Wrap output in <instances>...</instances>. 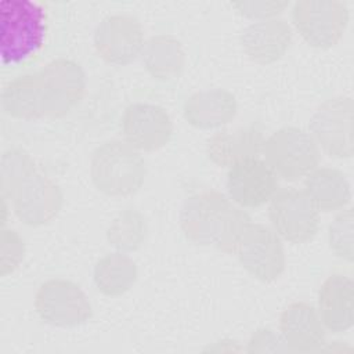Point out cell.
Here are the masks:
<instances>
[{
  "label": "cell",
  "instance_id": "obj_1",
  "mask_svg": "<svg viewBox=\"0 0 354 354\" xmlns=\"http://www.w3.org/2000/svg\"><path fill=\"white\" fill-rule=\"evenodd\" d=\"M84 91L82 66L72 59L57 58L35 73L8 82L1 93V106L17 119L61 118L80 102Z\"/></svg>",
  "mask_w": 354,
  "mask_h": 354
},
{
  "label": "cell",
  "instance_id": "obj_2",
  "mask_svg": "<svg viewBox=\"0 0 354 354\" xmlns=\"http://www.w3.org/2000/svg\"><path fill=\"white\" fill-rule=\"evenodd\" d=\"M250 223L243 209L213 189L191 195L180 212V227L188 241L201 246H214L228 254L235 253Z\"/></svg>",
  "mask_w": 354,
  "mask_h": 354
},
{
  "label": "cell",
  "instance_id": "obj_3",
  "mask_svg": "<svg viewBox=\"0 0 354 354\" xmlns=\"http://www.w3.org/2000/svg\"><path fill=\"white\" fill-rule=\"evenodd\" d=\"M47 15L40 3L3 0L0 3V44L4 65H17L35 53L44 41Z\"/></svg>",
  "mask_w": 354,
  "mask_h": 354
},
{
  "label": "cell",
  "instance_id": "obj_4",
  "mask_svg": "<svg viewBox=\"0 0 354 354\" xmlns=\"http://www.w3.org/2000/svg\"><path fill=\"white\" fill-rule=\"evenodd\" d=\"M147 174L144 158L124 140H108L98 145L90 162L94 187L113 198L136 194Z\"/></svg>",
  "mask_w": 354,
  "mask_h": 354
},
{
  "label": "cell",
  "instance_id": "obj_5",
  "mask_svg": "<svg viewBox=\"0 0 354 354\" xmlns=\"http://www.w3.org/2000/svg\"><path fill=\"white\" fill-rule=\"evenodd\" d=\"M264 162L270 169L286 181L306 177L318 167L319 148L310 133L295 126H285L264 140Z\"/></svg>",
  "mask_w": 354,
  "mask_h": 354
},
{
  "label": "cell",
  "instance_id": "obj_6",
  "mask_svg": "<svg viewBox=\"0 0 354 354\" xmlns=\"http://www.w3.org/2000/svg\"><path fill=\"white\" fill-rule=\"evenodd\" d=\"M292 21L306 43L326 50L342 39L348 8L340 0H299L293 4Z\"/></svg>",
  "mask_w": 354,
  "mask_h": 354
},
{
  "label": "cell",
  "instance_id": "obj_7",
  "mask_svg": "<svg viewBox=\"0 0 354 354\" xmlns=\"http://www.w3.org/2000/svg\"><path fill=\"white\" fill-rule=\"evenodd\" d=\"M354 104L350 97H333L324 101L310 119V136L317 147L330 158H351Z\"/></svg>",
  "mask_w": 354,
  "mask_h": 354
},
{
  "label": "cell",
  "instance_id": "obj_8",
  "mask_svg": "<svg viewBox=\"0 0 354 354\" xmlns=\"http://www.w3.org/2000/svg\"><path fill=\"white\" fill-rule=\"evenodd\" d=\"M35 310L46 324L59 328L79 326L93 315L86 293L77 283L65 278H53L39 286Z\"/></svg>",
  "mask_w": 354,
  "mask_h": 354
},
{
  "label": "cell",
  "instance_id": "obj_9",
  "mask_svg": "<svg viewBox=\"0 0 354 354\" xmlns=\"http://www.w3.org/2000/svg\"><path fill=\"white\" fill-rule=\"evenodd\" d=\"M3 198L11 201L15 216L29 227L50 223L64 202L59 187L37 169L19 180Z\"/></svg>",
  "mask_w": 354,
  "mask_h": 354
},
{
  "label": "cell",
  "instance_id": "obj_10",
  "mask_svg": "<svg viewBox=\"0 0 354 354\" xmlns=\"http://www.w3.org/2000/svg\"><path fill=\"white\" fill-rule=\"evenodd\" d=\"M268 218L279 238L292 243L311 241L319 227V212L306 192L296 188L275 192L270 201Z\"/></svg>",
  "mask_w": 354,
  "mask_h": 354
},
{
  "label": "cell",
  "instance_id": "obj_11",
  "mask_svg": "<svg viewBox=\"0 0 354 354\" xmlns=\"http://www.w3.org/2000/svg\"><path fill=\"white\" fill-rule=\"evenodd\" d=\"M235 253L241 266L261 282L268 283L278 279L285 270L286 257L282 239L264 224L250 223L242 234Z\"/></svg>",
  "mask_w": 354,
  "mask_h": 354
},
{
  "label": "cell",
  "instance_id": "obj_12",
  "mask_svg": "<svg viewBox=\"0 0 354 354\" xmlns=\"http://www.w3.org/2000/svg\"><path fill=\"white\" fill-rule=\"evenodd\" d=\"M145 44L140 21L129 14L105 17L95 28L94 47L112 65H127L141 55Z\"/></svg>",
  "mask_w": 354,
  "mask_h": 354
},
{
  "label": "cell",
  "instance_id": "obj_13",
  "mask_svg": "<svg viewBox=\"0 0 354 354\" xmlns=\"http://www.w3.org/2000/svg\"><path fill=\"white\" fill-rule=\"evenodd\" d=\"M124 141L138 151L152 152L163 148L173 134V122L167 111L159 105L136 102L122 116Z\"/></svg>",
  "mask_w": 354,
  "mask_h": 354
},
{
  "label": "cell",
  "instance_id": "obj_14",
  "mask_svg": "<svg viewBox=\"0 0 354 354\" xmlns=\"http://www.w3.org/2000/svg\"><path fill=\"white\" fill-rule=\"evenodd\" d=\"M278 191V177L270 166L252 158L230 167L227 174L228 198L241 207H259Z\"/></svg>",
  "mask_w": 354,
  "mask_h": 354
},
{
  "label": "cell",
  "instance_id": "obj_15",
  "mask_svg": "<svg viewBox=\"0 0 354 354\" xmlns=\"http://www.w3.org/2000/svg\"><path fill=\"white\" fill-rule=\"evenodd\" d=\"M292 37V28L285 19L271 18L248 25L241 33V46L253 62L268 65L285 55Z\"/></svg>",
  "mask_w": 354,
  "mask_h": 354
},
{
  "label": "cell",
  "instance_id": "obj_16",
  "mask_svg": "<svg viewBox=\"0 0 354 354\" xmlns=\"http://www.w3.org/2000/svg\"><path fill=\"white\" fill-rule=\"evenodd\" d=\"M279 335L293 351H313L325 343V326L317 308L306 301L289 304L279 317Z\"/></svg>",
  "mask_w": 354,
  "mask_h": 354
},
{
  "label": "cell",
  "instance_id": "obj_17",
  "mask_svg": "<svg viewBox=\"0 0 354 354\" xmlns=\"http://www.w3.org/2000/svg\"><path fill=\"white\" fill-rule=\"evenodd\" d=\"M318 315L332 333L348 330L354 324V282L343 274L329 275L318 292Z\"/></svg>",
  "mask_w": 354,
  "mask_h": 354
},
{
  "label": "cell",
  "instance_id": "obj_18",
  "mask_svg": "<svg viewBox=\"0 0 354 354\" xmlns=\"http://www.w3.org/2000/svg\"><path fill=\"white\" fill-rule=\"evenodd\" d=\"M264 140L263 131L254 124L220 130L207 140L206 153L214 165L231 167L246 159L259 158Z\"/></svg>",
  "mask_w": 354,
  "mask_h": 354
},
{
  "label": "cell",
  "instance_id": "obj_19",
  "mask_svg": "<svg viewBox=\"0 0 354 354\" xmlns=\"http://www.w3.org/2000/svg\"><path fill=\"white\" fill-rule=\"evenodd\" d=\"M238 104L232 93L224 88L202 90L191 94L183 106L184 119L194 127L218 129L235 118Z\"/></svg>",
  "mask_w": 354,
  "mask_h": 354
},
{
  "label": "cell",
  "instance_id": "obj_20",
  "mask_svg": "<svg viewBox=\"0 0 354 354\" xmlns=\"http://www.w3.org/2000/svg\"><path fill=\"white\" fill-rule=\"evenodd\" d=\"M306 195L318 212H333L344 209L350 199V184L339 169L315 167L304 180Z\"/></svg>",
  "mask_w": 354,
  "mask_h": 354
},
{
  "label": "cell",
  "instance_id": "obj_21",
  "mask_svg": "<svg viewBox=\"0 0 354 354\" xmlns=\"http://www.w3.org/2000/svg\"><path fill=\"white\" fill-rule=\"evenodd\" d=\"M147 72L156 80H171L181 75L184 68V50L181 41L171 35L149 37L141 51Z\"/></svg>",
  "mask_w": 354,
  "mask_h": 354
},
{
  "label": "cell",
  "instance_id": "obj_22",
  "mask_svg": "<svg viewBox=\"0 0 354 354\" xmlns=\"http://www.w3.org/2000/svg\"><path fill=\"white\" fill-rule=\"evenodd\" d=\"M137 281V266L123 252L102 256L94 266V283L97 289L108 296L118 297L133 288Z\"/></svg>",
  "mask_w": 354,
  "mask_h": 354
},
{
  "label": "cell",
  "instance_id": "obj_23",
  "mask_svg": "<svg viewBox=\"0 0 354 354\" xmlns=\"http://www.w3.org/2000/svg\"><path fill=\"white\" fill-rule=\"evenodd\" d=\"M145 217L133 207L122 210L106 228V241L118 252L129 253L140 249L147 238Z\"/></svg>",
  "mask_w": 354,
  "mask_h": 354
},
{
  "label": "cell",
  "instance_id": "obj_24",
  "mask_svg": "<svg viewBox=\"0 0 354 354\" xmlns=\"http://www.w3.org/2000/svg\"><path fill=\"white\" fill-rule=\"evenodd\" d=\"M353 209L342 210L328 228V242L330 250L344 261L351 263L354 257L353 250Z\"/></svg>",
  "mask_w": 354,
  "mask_h": 354
},
{
  "label": "cell",
  "instance_id": "obj_25",
  "mask_svg": "<svg viewBox=\"0 0 354 354\" xmlns=\"http://www.w3.org/2000/svg\"><path fill=\"white\" fill-rule=\"evenodd\" d=\"M35 169L36 165L26 151H24L22 148L7 149L1 158V195H7L19 180H22Z\"/></svg>",
  "mask_w": 354,
  "mask_h": 354
},
{
  "label": "cell",
  "instance_id": "obj_26",
  "mask_svg": "<svg viewBox=\"0 0 354 354\" xmlns=\"http://www.w3.org/2000/svg\"><path fill=\"white\" fill-rule=\"evenodd\" d=\"M25 254L24 239L15 230L3 227L0 236V275L6 277L14 272Z\"/></svg>",
  "mask_w": 354,
  "mask_h": 354
},
{
  "label": "cell",
  "instance_id": "obj_27",
  "mask_svg": "<svg viewBox=\"0 0 354 354\" xmlns=\"http://www.w3.org/2000/svg\"><path fill=\"white\" fill-rule=\"evenodd\" d=\"M231 6L243 17L257 21L277 18L288 6L289 1H234Z\"/></svg>",
  "mask_w": 354,
  "mask_h": 354
},
{
  "label": "cell",
  "instance_id": "obj_28",
  "mask_svg": "<svg viewBox=\"0 0 354 354\" xmlns=\"http://www.w3.org/2000/svg\"><path fill=\"white\" fill-rule=\"evenodd\" d=\"M281 335H277L272 329L261 328L253 332L248 342V353H274V351H286Z\"/></svg>",
  "mask_w": 354,
  "mask_h": 354
}]
</instances>
